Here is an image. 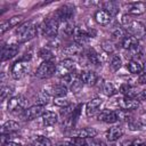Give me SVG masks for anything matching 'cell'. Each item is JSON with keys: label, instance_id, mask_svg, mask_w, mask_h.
<instances>
[{"label": "cell", "instance_id": "obj_8", "mask_svg": "<svg viewBox=\"0 0 146 146\" xmlns=\"http://www.w3.org/2000/svg\"><path fill=\"white\" fill-rule=\"evenodd\" d=\"M74 70H75V63H74L72 59L66 58V59L60 60V62L57 64L56 73H58V74L62 75V76H65V75H67L68 73L73 72Z\"/></svg>", "mask_w": 146, "mask_h": 146}, {"label": "cell", "instance_id": "obj_53", "mask_svg": "<svg viewBox=\"0 0 146 146\" xmlns=\"http://www.w3.org/2000/svg\"><path fill=\"white\" fill-rule=\"evenodd\" d=\"M145 26H146V25H145Z\"/></svg>", "mask_w": 146, "mask_h": 146}, {"label": "cell", "instance_id": "obj_19", "mask_svg": "<svg viewBox=\"0 0 146 146\" xmlns=\"http://www.w3.org/2000/svg\"><path fill=\"white\" fill-rule=\"evenodd\" d=\"M146 11V3L144 2H133L128 5V13L131 15H143Z\"/></svg>", "mask_w": 146, "mask_h": 146}, {"label": "cell", "instance_id": "obj_35", "mask_svg": "<svg viewBox=\"0 0 146 146\" xmlns=\"http://www.w3.org/2000/svg\"><path fill=\"white\" fill-rule=\"evenodd\" d=\"M33 146H51V141L44 136H38L33 141Z\"/></svg>", "mask_w": 146, "mask_h": 146}, {"label": "cell", "instance_id": "obj_31", "mask_svg": "<svg viewBox=\"0 0 146 146\" xmlns=\"http://www.w3.org/2000/svg\"><path fill=\"white\" fill-rule=\"evenodd\" d=\"M110 66H111V70H112L113 72L119 71V70L121 68V66H122L121 57L117 56V55H114V56L112 57V59H111V64H110Z\"/></svg>", "mask_w": 146, "mask_h": 146}, {"label": "cell", "instance_id": "obj_43", "mask_svg": "<svg viewBox=\"0 0 146 146\" xmlns=\"http://www.w3.org/2000/svg\"><path fill=\"white\" fill-rule=\"evenodd\" d=\"M50 47H52V48H57V47H59L60 46V40L57 38V36H55V38H51V40L49 41V43H48Z\"/></svg>", "mask_w": 146, "mask_h": 146}, {"label": "cell", "instance_id": "obj_13", "mask_svg": "<svg viewBox=\"0 0 146 146\" xmlns=\"http://www.w3.org/2000/svg\"><path fill=\"white\" fill-rule=\"evenodd\" d=\"M79 78L83 84H88V86H95L98 80V76L94 71H82Z\"/></svg>", "mask_w": 146, "mask_h": 146}, {"label": "cell", "instance_id": "obj_28", "mask_svg": "<svg viewBox=\"0 0 146 146\" xmlns=\"http://www.w3.org/2000/svg\"><path fill=\"white\" fill-rule=\"evenodd\" d=\"M38 54H39V57H40L41 59H43V62H54V59H55V55H54L52 51H51L49 48H47V47L41 48Z\"/></svg>", "mask_w": 146, "mask_h": 146}, {"label": "cell", "instance_id": "obj_45", "mask_svg": "<svg viewBox=\"0 0 146 146\" xmlns=\"http://www.w3.org/2000/svg\"><path fill=\"white\" fill-rule=\"evenodd\" d=\"M88 145L89 146H106V144L104 141L97 140V139H94V138H91V140L88 141Z\"/></svg>", "mask_w": 146, "mask_h": 146}, {"label": "cell", "instance_id": "obj_42", "mask_svg": "<svg viewBox=\"0 0 146 146\" xmlns=\"http://www.w3.org/2000/svg\"><path fill=\"white\" fill-rule=\"evenodd\" d=\"M132 21H133V19L130 17L129 14H124V15H122V18H121V23H122V25L128 26Z\"/></svg>", "mask_w": 146, "mask_h": 146}, {"label": "cell", "instance_id": "obj_2", "mask_svg": "<svg viewBox=\"0 0 146 146\" xmlns=\"http://www.w3.org/2000/svg\"><path fill=\"white\" fill-rule=\"evenodd\" d=\"M56 67L57 65L54 64V62H42L35 71V76L40 79H48L56 73Z\"/></svg>", "mask_w": 146, "mask_h": 146}, {"label": "cell", "instance_id": "obj_29", "mask_svg": "<svg viewBox=\"0 0 146 146\" xmlns=\"http://www.w3.org/2000/svg\"><path fill=\"white\" fill-rule=\"evenodd\" d=\"M127 67H128V71L131 74H138V73H141L143 72V65L138 60H136V59L129 60Z\"/></svg>", "mask_w": 146, "mask_h": 146}, {"label": "cell", "instance_id": "obj_24", "mask_svg": "<svg viewBox=\"0 0 146 146\" xmlns=\"http://www.w3.org/2000/svg\"><path fill=\"white\" fill-rule=\"evenodd\" d=\"M97 133H98V131L95 128H83V129H80L76 132V136L81 137V138H84V139H91V138L96 137Z\"/></svg>", "mask_w": 146, "mask_h": 146}, {"label": "cell", "instance_id": "obj_12", "mask_svg": "<svg viewBox=\"0 0 146 146\" xmlns=\"http://www.w3.org/2000/svg\"><path fill=\"white\" fill-rule=\"evenodd\" d=\"M119 106L121 110H124V111H132V110H136L138 106H139V100L138 98H130V97H122L120 100H119Z\"/></svg>", "mask_w": 146, "mask_h": 146}, {"label": "cell", "instance_id": "obj_49", "mask_svg": "<svg viewBox=\"0 0 146 146\" xmlns=\"http://www.w3.org/2000/svg\"><path fill=\"white\" fill-rule=\"evenodd\" d=\"M2 146H22L19 143H16V141H7L6 144H3Z\"/></svg>", "mask_w": 146, "mask_h": 146}, {"label": "cell", "instance_id": "obj_1", "mask_svg": "<svg viewBox=\"0 0 146 146\" xmlns=\"http://www.w3.org/2000/svg\"><path fill=\"white\" fill-rule=\"evenodd\" d=\"M36 33H38L36 25L31 24L30 22H26V23L22 24L16 30L17 40H18L19 43H23V42H26V41L32 40L34 36H36Z\"/></svg>", "mask_w": 146, "mask_h": 146}, {"label": "cell", "instance_id": "obj_11", "mask_svg": "<svg viewBox=\"0 0 146 146\" xmlns=\"http://www.w3.org/2000/svg\"><path fill=\"white\" fill-rule=\"evenodd\" d=\"M26 67H27V63L23 62L22 59L15 62L14 65L11 66V71H10L11 76H13L15 80L22 79L23 75H24V73H25V71H26Z\"/></svg>", "mask_w": 146, "mask_h": 146}, {"label": "cell", "instance_id": "obj_37", "mask_svg": "<svg viewBox=\"0 0 146 146\" xmlns=\"http://www.w3.org/2000/svg\"><path fill=\"white\" fill-rule=\"evenodd\" d=\"M70 88H71V91L73 92V94H75V95H78L81 90H82V88H83V83H82V81L80 80V78L79 79H76L71 86H70Z\"/></svg>", "mask_w": 146, "mask_h": 146}, {"label": "cell", "instance_id": "obj_9", "mask_svg": "<svg viewBox=\"0 0 146 146\" xmlns=\"http://www.w3.org/2000/svg\"><path fill=\"white\" fill-rule=\"evenodd\" d=\"M73 16H74V7L72 6H68V5H65L60 8H58L57 10V19L59 22H67V21H71L73 19Z\"/></svg>", "mask_w": 146, "mask_h": 146}, {"label": "cell", "instance_id": "obj_30", "mask_svg": "<svg viewBox=\"0 0 146 146\" xmlns=\"http://www.w3.org/2000/svg\"><path fill=\"white\" fill-rule=\"evenodd\" d=\"M49 100H50V96L43 90V91H40L36 96V105H40V106H44L47 104H49Z\"/></svg>", "mask_w": 146, "mask_h": 146}, {"label": "cell", "instance_id": "obj_39", "mask_svg": "<svg viewBox=\"0 0 146 146\" xmlns=\"http://www.w3.org/2000/svg\"><path fill=\"white\" fill-rule=\"evenodd\" d=\"M14 91V88L13 87H9V86H3L1 88V91H0V95H1V100H5L7 96H9L10 94H13Z\"/></svg>", "mask_w": 146, "mask_h": 146}, {"label": "cell", "instance_id": "obj_44", "mask_svg": "<svg viewBox=\"0 0 146 146\" xmlns=\"http://www.w3.org/2000/svg\"><path fill=\"white\" fill-rule=\"evenodd\" d=\"M55 104L58 105V106H60L62 108H63V107H66V106H70V103H68L66 99H62V98H57V99L55 100Z\"/></svg>", "mask_w": 146, "mask_h": 146}, {"label": "cell", "instance_id": "obj_41", "mask_svg": "<svg viewBox=\"0 0 146 146\" xmlns=\"http://www.w3.org/2000/svg\"><path fill=\"white\" fill-rule=\"evenodd\" d=\"M129 127H130L131 130H139V129L144 128V125L139 121H130L129 122Z\"/></svg>", "mask_w": 146, "mask_h": 146}, {"label": "cell", "instance_id": "obj_22", "mask_svg": "<svg viewBox=\"0 0 146 146\" xmlns=\"http://www.w3.org/2000/svg\"><path fill=\"white\" fill-rule=\"evenodd\" d=\"M120 92L124 96V97H130V98H137L138 96V91L136 90L135 87H131L128 83H123L120 87Z\"/></svg>", "mask_w": 146, "mask_h": 146}, {"label": "cell", "instance_id": "obj_5", "mask_svg": "<svg viewBox=\"0 0 146 146\" xmlns=\"http://www.w3.org/2000/svg\"><path fill=\"white\" fill-rule=\"evenodd\" d=\"M26 106V99L23 96H14L9 98L7 103L8 111L11 113H18V112H24Z\"/></svg>", "mask_w": 146, "mask_h": 146}, {"label": "cell", "instance_id": "obj_26", "mask_svg": "<svg viewBox=\"0 0 146 146\" xmlns=\"http://www.w3.org/2000/svg\"><path fill=\"white\" fill-rule=\"evenodd\" d=\"M103 9H104L105 11H107V13L111 15V17L117 15V13H119V6H117L116 2H113V1L104 2V3H103Z\"/></svg>", "mask_w": 146, "mask_h": 146}, {"label": "cell", "instance_id": "obj_21", "mask_svg": "<svg viewBox=\"0 0 146 146\" xmlns=\"http://www.w3.org/2000/svg\"><path fill=\"white\" fill-rule=\"evenodd\" d=\"M41 120L44 127H51L57 122V114L52 111H46L41 116Z\"/></svg>", "mask_w": 146, "mask_h": 146}, {"label": "cell", "instance_id": "obj_15", "mask_svg": "<svg viewBox=\"0 0 146 146\" xmlns=\"http://www.w3.org/2000/svg\"><path fill=\"white\" fill-rule=\"evenodd\" d=\"M97 119L102 122H105V123H115L117 121V116H116V113L115 111H110V110H104L102 111L98 115H97Z\"/></svg>", "mask_w": 146, "mask_h": 146}, {"label": "cell", "instance_id": "obj_20", "mask_svg": "<svg viewBox=\"0 0 146 146\" xmlns=\"http://www.w3.org/2000/svg\"><path fill=\"white\" fill-rule=\"evenodd\" d=\"M111 15L105 11L104 9H99L95 13V21L99 24V25H107L111 22Z\"/></svg>", "mask_w": 146, "mask_h": 146}, {"label": "cell", "instance_id": "obj_14", "mask_svg": "<svg viewBox=\"0 0 146 146\" xmlns=\"http://www.w3.org/2000/svg\"><path fill=\"white\" fill-rule=\"evenodd\" d=\"M124 133V130H123V127L121 124H117V125H113L112 128H110L106 132V138L108 141H115L117 140L120 137H122V135Z\"/></svg>", "mask_w": 146, "mask_h": 146}, {"label": "cell", "instance_id": "obj_23", "mask_svg": "<svg viewBox=\"0 0 146 146\" xmlns=\"http://www.w3.org/2000/svg\"><path fill=\"white\" fill-rule=\"evenodd\" d=\"M19 129V124L14 120L6 121L1 127V133H13Z\"/></svg>", "mask_w": 146, "mask_h": 146}, {"label": "cell", "instance_id": "obj_3", "mask_svg": "<svg viewBox=\"0 0 146 146\" xmlns=\"http://www.w3.org/2000/svg\"><path fill=\"white\" fill-rule=\"evenodd\" d=\"M41 29H42V34L44 36L55 38L57 36L59 30V21L57 18H49L43 23Z\"/></svg>", "mask_w": 146, "mask_h": 146}, {"label": "cell", "instance_id": "obj_34", "mask_svg": "<svg viewBox=\"0 0 146 146\" xmlns=\"http://www.w3.org/2000/svg\"><path fill=\"white\" fill-rule=\"evenodd\" d=\"M68 145L70 146H87L88 145V141L84 138H81V137L75 136V137H72L68 140Z\"/></svg>", "mask_w": 146, "mask_h": 146}, {"label": "cell", "instance_id": "obj_51", "mask_svg": "<svg viewBox=\"0 0 146 146\" xmlns=\"http://www.w3.org/2000/svg\"><path fill=\"white\" fill-rule=\"evenodd\" d=\"M56 146H70V145H66V144H58V145H56Z\"/></svg>", "mask_w": 146, "mask_h": 146}, {"label": "cell", "instance_id": "obj_10", "mask_svg": "<svg viewBox=\"0 0 146 146\" xmlns=\"http://www.w3.org/2000/svg\"><path fill=\"white\" fill-rule=\"evenodd\" d=\"M22 21H23V16H22V15H15V16L10 17L9 19L3 21V22L0 24V34H5L8 30H10V29L17 26Z\"/></svg>", "mask_w": 146, "mask_h": 146}, {"label": "cell", "instance_id": "obj_50", "mask_svg": "<svg viewBox=\"0 0 146 146\" xmlns=\"http://www.w3.org/2000/svg\"><path fill=\"white\" fill-rule=\"evenodd\" d=\"M143 71H144V73H146V63H145L144 66H143Z\"/></svg>", "mask_w": 146, "mask_h": 146}, {"label": "cell", "instance_id": "obj_18", "mask_svg": "<svg viewBox=\"0 0 146 146\" xmlns=\"http://www.w3.org/2000/svg\"><path fill=\"white\" fill-rule=\"evenodd\" d=\"M84 56L88 60L89 64H92L95 66H99L100 63H102V59L99 57V55L97 54V51L94 49V48H89L86 52H84Z\"/></svg>", "mask_w": 146, "mask_h": 146}, {"label": "cell", "instance_id": "obj_40", "mask_svg": "<svg viewBox=\"0 0 146 146\" xmlns=\"http://www.w3.org/2000/svg\"><path fill=\"white\" fill-rule=\"evenodd\" d=\"M102 48L105 50V52H113V50H114V47H113V43H111L110 41H105V42H103V44H102Z\"/></svg>", "mask_w": 146, "mask_h": 146}, {"label": "cell", "instance_id": "obj_52", "mask_svg": "<svg viewBox=\"0 0 146 146\" xmlns=\"http://www.w3.org/2000/svg\"><path fill=\"white\" fill-rule=\"evenodd\" d=\"M30 146H33V145H30Z\"/></svg>", "mask_w": 146, "mask_h": 146}, {"label": "cell", "instance_id": "obj_46", "mask_svg": "<svg viewBox=\"0 0 146 146\" xmlns=\"http://www.w3.org/2000/svg\"><path fill=\"white\" fill-rule=\"evenodd\" d=\"M31 58H32V52H31V51H29V52H25V54H24V56H23L21 59H22L23 62L27 63V62H29Z\"/></svg>", "mask_w": 146, "mask_h": 146}, {"label": "cell", "instance_id": "obj_17", "mask_svg": "<svg viewBox=\"0 0 146 146\" xmlns=\"http://www.w3.org/2000/svg\"><path fill=\"white\" fill-rule=\"evenodd\" d=\"M102 103H103V99H102V98H94V99L89 100V102L86 104V114H87L88 116L94 115V114L98 111V108L100 107Z\"/></svg>", "mask_w": 146, "mask_h": 146}, {"label": "cell", "instance_id": "obj_25", "mask_svg": "<svg viewBox=\"0 0 146 146\" xmlns=\"http://www.w3.org/2000/svg\"><path fill=\"white\" fill-rule=\"evenodd\" d=\"M121 44H122V47L124 48V49H127V50H130L131 48H133V47H136V46H138L139 44V41H138V39H136L135 36H132V35H127L122 41H121Z\"/></svg>", "mask_w": 146, "mask_h": 146}, {"label": "cell", "instance_id": "obj_27", "mask_svg": "<svg viewBox=\"0 0 146 146\" xmlns=\"http://www.w3.org/2000/svg\"><path fill=\"white\" fill-rule=\"evenodd\" d=\"M82 51V48H81V46H79L78 43H71V44H67L64 49H63V52L64 54H66V55H68V56H74V55H79L80 52Z\"/></svg>", "mask_w": 146, "mask_h": 146}, {"label": "cell", "instance_id": "obj_4", "mask_svg": "<svg viewBox=\"0 0 146 146\" xmlns=\"http://www.w3.org/2000/svg\"><path fill=\"white\" fill-rule=\"evenodd\" d=\"M124 30L127 33H129V35H132L138 40L146 34V26L138 21H132L128 26L124 27Z\"/></svg>", "mask_w": 146, "mask_h": 146}, {"label": "cell", "instance_id": "obj_36", "mask_svg": "<svg viewBox=\"0 0 146 146\" xmlns=\"http://www.w3.org/2000/svg\"><path fill=\"white\" fill-rule=\"evenodd\" d=\"M64 32L68 35H73L74 34V31H75V25L73 23V19L71 21H67V22H64Z\"/></svg>", "mask_w": 146, "mask_h": 146}, {"label": "cell", "instance_id": "obj_6", "mask_svg": "<svg viewBox=\"0 0 146 146\" xmlns=\"http://www.w3.org/2000/svg\"><path fill=\"white\" fill-rule=\"evenodd\" d=\"M44 91L50 96V97H54V98H64L66 95H67V87L63 83H59V84H50V86H47L44 88Z\"/></svg>", "mask_w": 146, "mask_h": 146}, {"label": "cell", "instance_id": "obj_16", "mask_svg": "<svg viewBox=\"0 0 146 146\" xmlns=\"http://www.w3.org/2000/svg\"><path fill=\"white\" fill-rule=\"evenodd\" d=\"M18 50H19V47H18V44H16V43L10 44V46H8V47H3V48H2V56H1L2 62L14 58V57L18 54Z\"/></svg>", "mask_w": 146, "mask_h": 146}, {"label": "cell", "instance_id": "obj_48", "mask_svg": "<svg viewBox=\"0 0 146 146\" xmlns=\"http://www.w3.org/2000/svg\"><path fill=\"white\" fill-rule=\"evenodd\" d=\"M137 98H138V100H139V102H140V100H146V89H145V90H143L140 94H138Z\"/></svg>", "mask_w": 146, "mask_h": 146}, {"label": "cell", "instance_id": "obj_38", "mask_svg": "<svg viewBox=\"0 0 146 146\" xmlns=\"http://www.w3.org/2000/svg\"><path fill=\"white\" fill-rule=\"evenodd\" d=\"M115 113H116V116H117V121H128L131 117L129 111L117 110V111H115Z\"/></svg>", "mask_w": 146, "mask_h": 146}, {"label": "cell", "instance_id": "obj_7", "mask_svg": "<svg viewBox=\"0 0 146 146\" xmlns=\"http://www.w3.org/2000/svg\"><path fill=\"white\" fill-rule=\"evenodd\" d=\"M44 106H40V105H32L29 108H25V111L23 112V119L26 121L30 120H34L39 116H42L44 113Z\"/></svg>", "mask_w": 146, "mask_h": 146}, {"label": "cell", "instance_id": "obj_47", "mask_svg": "<svg viewBox=\"0 0 146 146\" xmlns=\"http://www.w3.org/2000/svg\"><path fill=\"white\" fill-rule=\"evenodd\" d=\"M138 83L139 84H146V73H143L138 78Z\"/></svg>", "mask_w": 146, "mask_h": 146}, {"label": "cell", "instance_id": "obj_33", "mask_svg": "<svg viewBox=\"0 0 146 146\" xmlns=\"http://www.w3.org/2000/svg\"><path fill=\"white\" fill-rule=\"evenodd\" d=\"M112 35H113L114 39H117V40H121V41H122L128 34H127V31H125L123 27H121V26H116V27L114 29Z\"/></svg>", "mask_w": 146, "mask_h": 146}, {"label": "cell", "instance_id": "obj_32", "mask_svg": "<svg viewBox=\"0 0 146 146\" xmlns=\"http://www.w3.org/2000/svg\"><path fill=\"white\" fill-rule=\"evenodd\" d=\"M103 92L106 96L111 97V96H113V95L116 94V88H115V86L112 82H105L104 86H103Z\"/></svg>", "mask_w": 146, "mask_h": 146}]
</instances>
